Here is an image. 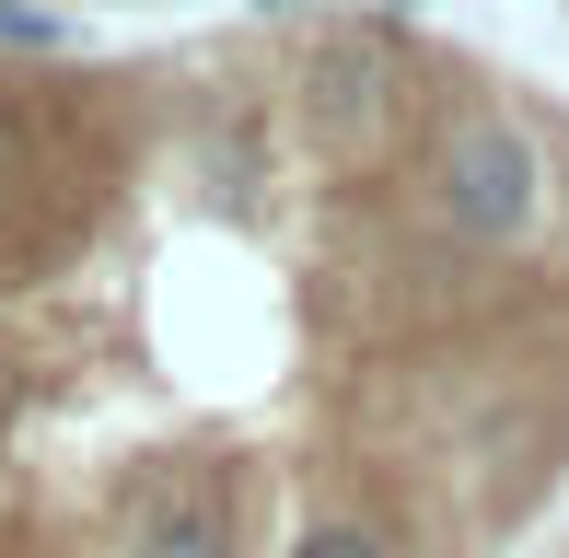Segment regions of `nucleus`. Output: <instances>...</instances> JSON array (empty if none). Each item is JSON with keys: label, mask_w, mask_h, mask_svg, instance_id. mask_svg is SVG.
I'll return each instance as SVG.
<instances>
[{"label": "nucleus", "mask_w": 569, "mask_h": 558, "mask_svg": "<svg viewBox=\"0 0 569 558\" xmlns=\"http://www.w3.org/2000/svg\"><path fill=\"white\" fill-rule=\"evenodd\" d=\"M407 23L291 59L0 47V558H279L268 408L349 315L302 233L407 140Z\"/></svg>", "instance_id": "1"}, {"label": "nucleus", "mask_w": 569, "mask_h": 558, "mask_svg": "<svg viewBox=\"0 0 569 558\" xmlns=\"http://www.w3.org/2000/svg\"><path fill=\"white\" fill-rule=\"evenodd\" d=\"M430 210H442V233L465 257H535L558 221V163L547 140L523 129L511 106H453L442 129H430Z\"/></svg>", "instance_id": "2"}, {"label": "nucleus", "mask_w": 569, "mask_h": 558, "mask_svg": "<svg viewBox=\"0 0 569 558\" xmlns=\"http://www.w3.org/2000/svg\"><path fill=\"white\" fill-rule=\"evenodd\" d=\"M302 12H315V0H256V23H302Z\"/></svg>", "instance_id": "3"}, {"label": "nucleus", "mask_w": 569, "mask_h": 558, "mask_svg": "<svg viewBox=\"0 0 569 558\" xmlns=\"http://www.w3.org/2000/svg\"><path fill=\"white\" fill-rule=\"evenodd\" d=\"M372 12H383V23H419V0H372Z\"/></svg>", "instance_id": "4"}]
</instances>
